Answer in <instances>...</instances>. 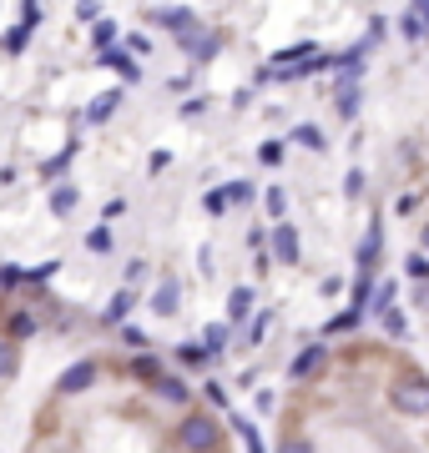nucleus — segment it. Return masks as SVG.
<instances>
[{
    "label": "nucleus",
    "mask_w": 429,
    "mask_h": 453,
    "mask_svg": "<svg viewBox=\"0 0 429 453\" xmlns=\"http://www.w3.org/2000/svg\"><path fill=\"white\" fill-rule=\"evenodd\" d=\"M106 65H116V71H121V81H136V61H132V56H121V50H106Z\"/></svg>",
    "instance_id": "5701e85b"
},
{
    "label": "nucleus",
    "mask_w": 429,
    "mask_h": 453,
    "mask_svg": "<svg viewBox=\"0 0 429 453\" xmlns=\"http://www.w3.org/2000/svg\"><path fill=\"white\" fill-rule=\"evenodd\" d=\"M20 372V353H16V342H5L0 338V383H11Z\"/></svg>",
    "instance_id": "2eb2a0df"
},
{
    "label": "nucleus",
    "mask_w": 429,
    "mask_h": 453,
    "mask_svg": "<svg viewBox=\"0 0 429 453\" xmlns=\"http://www.w3.org/2000/svg\"><path fill=\"white\" fill-rule=\"evenodd\" d=\"M217 196H222V207H243V202H253V181H228V187H217Z\"/></svg>",
    "instance_id": "4468645a"
},
{
    "label": "nucleus",
    "mask_w": 429,
    "mask_h": 453,
    "mask_svg": "<svg viewBox=\"0 0 429 453\" xmlns=\"http://www.w3.org/2000/svg\"><path fill=\"white\" fill-rule=\"evenodd\" d=\"M333 101H339V116H344V121H354V116H359V86H348V91H333Z\"/></svg>",
    "instance_id": "412c9836"
},
{
    "label": "nucleus",
    "mask_w": 429,
    "mask_h": 453,
    "mask_svg": "<svg viewBox=\"0 0 429 453\" xmlns=\"http://www.w3.org/2000/svg\"><path fill=\"white\" fill-rule=\"evenodd\" d=\"M414 207H419V196H414V192H404V196H399V202H394V211H399V217H410Z\"/></svg>",
    "instance_id": "f704fd0d"
},
{
    "label": "nucleus",
    "mask_w": 429,
    "mask_h": 453,
    "mask_svg": "<svg viewBox=\"0 0 429 453\" xmlns=\"http://www.w3.org/2000/svg\"><path fill=\"white\" fill-rule=\"evenodd\" d=\"M172 357H177L182 368H207V363H213V357L202 353V342H182V348H177Z\"/></svg>",
    "instance_id": "dca6fc26"
},
{
    "label": "nucleus",
    "mask_w": 429,
    "mask_h": 453,
    "mask_svg": "<svg viewBox=\"0 0 429 453\" xmlns=\"http://www.w3.org/2000/svg\"><path fill=\"white\" fill-rule=\"evenodd\" d=\"M268 327H273V312H258V318H253V333H248V342H263V338H268Z\"/></svg>",
    "instance_id": "c756f323"
},
{
    "label": "nucleus",
    "mask_w": 429,
    "mask_h": 453,
    "mask_svg": "<svg viewBox=\"0 0 429 453\" xmlns=\"http://www.w3.org/2000/svg\"><path fill=\"white\" fill-rule=\"evenodd\" d=\"M419 303H429V288H419Z\"/></svg>",
    "instance_id": "4c0bfd02"
},
{
    "label": "nucleus",
    "mask_w": 429,
    "mask_h": 453,
    "mask_svg": "<svg viewBox=\"0 0 429 453\" xmlns=\"http://www.w3.org/2000/svg\"><path fill=\"white\" fill-rule=\"evenodd\" d=\"M232 434L243 438V449H248V453H268V449H263V438H258V423H253V418L232 413Z\"/></svg>",
    "instance_id": "1a4fd4ad"
},
{
    "label": "nucleus",
    "mask_w": 429,
    "mask_h": 453,
    "mask_svg": "<svg viewBox=\"0 0 429 453\" xmlns=\"http://www.w3.org/2000/svg\"><path fill=\"white\" fill-rule=\"evenodd\" d=\"M127 372H132V378H142V383H157V378H162V357H152V353H142V357H132V363H127Z\"/></svg>",
    "instance_id": "9b49d317"
},
{
    "label": "nucleus",
    "mask_w": 429,
    "mask_h": 453,
    "mask_svg": "<svg viewBox=\"0 0 429 453\" xmlns=\"http://www.w3.org/2000/svg\"><path fill=\"white\" fill-rule=\"evenodd\" d=\"M248 312H253V288H232L228 292V318L232 323H243Z\"/></svg>",
    "instance_id": "ddd939ff"
},
{
    "label": "nucleus",
    "mask_w": 429,
    "mask_h": 453,
    "mask_svg": "<svg viewBox=\"0 0 429 453\" xmlns=\"http://www.w3.org/2000/svg\"><path fill=\"white\" fill-rule=\"evenodd\" d=\"M384 333H389V338H410V318H404L399 308H389L384 312Z\"/></svg>",
    "instance_id": "4be33fe9"
},
{
    "label": "nucleus",
    "mask_w": 429,
    "mask_h": 453,
    "mask_svg": "<svg viewBox=\"0 0 429 453\" xmlns=\"http://www.w3.org/2000/svg\"><path fill=\"white\" fill-rule=\"evenodd\" d=\"M177 443H182V453H217L222 449V428L207 413H187L177 423Z\"/></svg>",
    "instance_id": "f257e3e1"
},
{
    "label": "nucleus",
    "mask_w": 429,
    "mask_h": 453,
    "mask_svg": "<svg viewBox=\"0 0 429 453\" xmlns=\"http://www.w3.org/2000/svg\"><path fill=\"white\" fill-rule=\"evenodd\" d=\"M177 303H182V288H177V277H162V288H157V297H152V308L162 312H177Z\"/></svg>",
    "instance_id": "9d476101"
},
{
    "label": "nucleus",
    "mask_w": 429,
    "mask_h": 453,
    "mask_svg": "<svg viewBox=\"0 0 429 453\" xmlns=\"http://www.w3.org/2000/svg\"><path fill=\"white\" fill-rule=\"evenodd\" d=\"M369 303H374V273H359V277H354V297H348V312L369 318Z\"/></svg>",
    "instance_id": "6e6552de"
},
{
    "label": "nucleus",
    "mask_w": 429,
    "mask_h": 453,
    "mask_svg": "<svg viewBox=\"0 0 429 453\" xmlns=\"http://www.w3.org/2000/svg\"><path fill=\"white\" fill-rule=\"evenodd\" d=\"M152 393H157L162 403H172V408H187V403H192V388H187L182 378H172V372H162V378L152 383Z\"/></svg>",
    "instance_id": "0eeeda50"
},
{
    "label": "nucleus",
    "mask_w": 429,
    "mask_h": 453,
    "mask_svg": "<svg viewBox=\"0 0 429 453\" xmlns=\"http://www.w3.org/2000/svg\"><path fill=\"white\" fill-rule=\"evenodd\" d=\"M273 257L283 262V267H298V257H303V247H298V232L288 222L273 226Z\"/></svg>",
    "instance_id": "39448f33"
},
{
    "label": "nucleus",
    "mask_w": 429,
    "mask_h": 453,
    "mask_svg": "<svg viewBox=\"0 0 429 453\" xmlns=\"http://www.w3.org/2000/svg\"><path fill=\"white\" fill-rule=\"evenodd\" d=\"M425 247H429V232H425Z\"/></svg>",
    "instance_id": "58836bf2"
},
{
    "label": "nucleus",
    "mask_w": 429,
    "mask_h": 453,
    "mask_svg": "<svg viewBox=\"0 0 429 453\" xmlns=\"http://www.w3.org/2000/svg\"><path fill=\"white\" fill-rule=\"evenodd\" d=\"M324 368H329V348H324V342H308V348L288 363V378H293V383H308V378H318Z\"/></svg>",
    "instance_id": "20e7f679"
},
{
    "label": "nucleus",
    "mask_w": 429,
    "mask_h": 453,
    "mask_svg": "<svg viewBox=\"0 0 429 453\" xmlns=\"http://www.w3.org/2000/svg\"><path fill=\"white\" fill-rule=\"evenodd\" d=\"M101 378V363L97 357H82L76 368H66L61 378H56V398H71V393H86L91 383Z\"/></svg>",
    "instance_id": "7ed1b4c3"
},
{
    "label": "nucleus",
    "mask_w": 429,
    "mask_h": 453,
    "mask_svg": "<svg viewBox=\"0 0 429 453\" xmlns=\"http://www.w3.org/2000/svg\"><path fill=\"white\" fill-rule=\"evenodd\" d=\"M86 247H91V252H112V232H106V226H97V232L86 237Z\"/></svg>",
    "instance_id": "2f4dec72"
},
{
    "label": "nucleus",
    "mask_w": 429,
    "mask_h": 453,
    "mask_svg": "<svg viewBox=\"0 0 429 453\" xmlns=\"http://www.w3.org/2000/svg\"><path fill=\"white\" fill-rule=\"evenodd\" d=\"M293 142H298V146H308V151H324V131H318V127H298V131H293Z\"/></svg>",
    "instance_id": "b1692460"
},
{
    "label": "nucleus",
    "mask_w": 429,
    "mask_h": 453,
    "mask_svg": "<svg viewBox=\"0 0 429 453\" xmlns=\"http://www.w3.org/2000/svg\"><path fill=\"white\" fill-rule=\"evenodd\" d=\"M268 217H278V222H283V211H288V192H283V187H268Z\"/></svg>",
    "instance_id": "a878e982"
},
{
    "label": "nucleus",
    "mask_w": 429,
    "mask_h": 453,
    "mask_svg": "<svg viewBox=\"0 0 429 453\" xmlns=\"http://www.w3.org/2000/svg\"><path fill=\"white\" fill-rule=\"evenodd\" d=\"M222 348H228V327H222V323H213L207 333H202V353H207V357H217Z\"/></svg>",
    "instance_id": "a211bd4d"
},
{
    "label": "nucleus",
    "mask_w": 429,
    "mask_h": 453,
    "mask_svg": "<svg viewBox=\"0 0 429 453\" xmlns=\"http://www.w3.org/2000/svg\"><path fill=\"white\" fill-rule=\"evenodd\" d=\"M116 106H121V91H106V96L91 101V111H86V116H91V121H106V116L116 111Z\"/></svg>",
    "instance_id": "aec40b11"
},
{
    "label": "nucleus",
    "mask_w": 429,
    "mask_h": 453,
    "mask_svg": "<svg viewBox=\"0 0 429 453\" xmlns=\"http://www.w3.org/2000/svg\"><path fill=\"white\" fill-rule=\"evenodd\" d=\"M127 312H132V292H116V297H112V308H106V323H121Z\"/></svg>",
    "instance_id": "393cba45"
},
{
    "label": "nucleus",
    "mask_w": 429,
    "mask_h": 453,
    "mask_svg": "<svg viewBox=\"0 0 429 453\" xmlns=\"http://www.w3.org/2000/svg\"><path fill=\"white\" fill-rule=\"evenodd\" d=\"M202 393H207V403L228 408V393H222V383H207V388H202Z\"/></svg>",
    "instance_id": "72a5a7b5"
},
{
    "label": "nucleus",
    "mask_w": 429,
    "mask_h": 453,
    "mask_svg": "<svg viewBox=\"0 0 429 453\" xmlns=\"http://www.w3.org/2000/svg\"><path fill=\"white\" fill-rule=\"evenodd\" d=\"M394 408L410 418H429V378L419 368H404L394 383Z\"/></svg>",
    "instance_id": "f03ea898"
},
{
    "label": "nucleus",
    "mask_w": 429,
    "mask_h": 453,
    "mask_svg": "<svg viewBox=\"0 0 429 453\" xmlns=\"http://www.w3.org/2000/svg\"><path fill=\"white\" fill-rule=\"evenodd\" d=\"M399 35H404L410 46H419V41H425V26H419V11H414V5H404V11H399Z\"/></svg>",
    "instance_id": "f8f14e48"
},
{
    "label": "nucleus",
    "mask_w": 429,
    "mask_h": 453,
    "mask_svg": "<svg viewBox=\"0 0 429 453\" xmlns=\"http://www.w3.org/2000/svg\"><path fill=\"white\" fill-rule=\"evenodd\" d=\"M363 323V318H359V312H339V318H329V323H324V338H333V333H354V327H359Z\"/></svg>",
    "instance_id": "6ab92c4d"
},
{
    "label": "nucleus",
    "mask_w": 429,
    "mask_h": 453,
    "mask_svg": "<svg viewBox=\"0 0 429 453\" xmlns=\"http://www.w3.org/2000/svg\"><path fill=\"white\" fill-rule=\"evenodd\" d=\"M404 273H410L414 282H429V257H404Z\"/></svg>",
    "instance_id": "c85d7f7f"
},
{
    "label": "nucleus",
    "mask_w": 429,
    "mask_h": 453,
    "mask_svg": "<svg viewBox=\"0 0 429 453\" xmlns=\"http://www.w3.org/2000/svg\"><path fill=\"white\" fill-rule=\"evenodd\" d=\"M76 207V192H71V187H61V192H56V211H71Z\"/></svg>",
    "instance_id": "c9c22d12"
},
{
    "label": "nucleus",
    "mask_w": 429,
    "mask_h": 453,
    "mask_svg": "<svg viewBox=\"0 0 429 453\" xmlns=\"http://www.w3.org/2000/svg\"><path fill=\"white\" fill-rule=\"evenodd\" d=\"M258 162H263V166H278V162H283V142H263V146H258Z\"/></svg>",
    "instance_id": "cd10ccee"
},
{
    "label": "nucleus",
    "mask_w": 429,
    "mask_h": 453,
    "mask_svg": "<svg viewBox=\"0 0 429 453\" xmlns=\"http://www.w3.org/2000/svg\"><path fill=\"white\" fill-rule=\"evenodd\" d=\"M35 20H41V5H26V26H35ZM11 46H26V31L11 35Z\"/></svg>",
    "instance_id": "473e14b6"
},
{
    "label": "nucleus",
    "mask_w": 429,
    "mask_h": 453,
    "mask_svg": "<svg viewBox=\"0 0 429 453\" xmlns=\"http://www.w3.org/2000/svg\"><path fill=\"white\" fill-rule=\"evenodd\" d=\"M419 11V26H425V41H429V5H414Z\"/></svg>",
    "instance_id": "e433bc0d"
},
{
    "label": "nucleus",
    "mask_w": 429,
    "mask_h": 453,
    "mask_svg": "<svg viewBox=\"0 0 429 453\" xmlns=\"http://www.w3.org/2000/svg\"><path fill=\"white\" fill-rule=\"evenodd\" d=\"M363 187H369V177H363L359 166H354V172L344 177V192H348V196H363Z\"/></svg>",
    "instance_id": "7c9ffc66"
},
{
    "label": "nucleus",
    "mask_w": 429,
    "mask_h": 453,
    "mask_svg": "<svg viewBox=\"0 0 429 453\" xmlns=\"http://www.w3.org/2000/svg\"><path fill=\"white\" fill-rule=\"evenodd\" d=\"M278 453H314V438H303V434H288L278 443Z\"/></svg>",
    "instance_id": "bb28decb"
},
{
    "label": "nucleus",
    "mask_w": 429,
    "mask_h": 453,
    "mask_svg": "<svg viewBox=\"0 0 429 453\" xmlns=\"http://www.w3.org/2000/svg\"><path fill=\"white\" fill-rule=\"evenodd\" d=\"M35 323H31V312H11V323H5V342H16V338H31Z\"/></svg>",
    "instance_id": "f3484780"
},
{
    "label": "nucleus",
    "mask_w": 429,
    "mask_h": 453,
    "mask_svg": "<svg viewBox=\"0 0 429 453\" xmlns=\"http://www.w3.org/2000/svg\"><path fill=\"white\" fill-rule=\"evenodd\" d=\"M379 252H384V222L374 217V222H369V232H363V242H359V273H374Z\"/></svg>",
    "instance_id": "423d86ee"
}]
</instances>
